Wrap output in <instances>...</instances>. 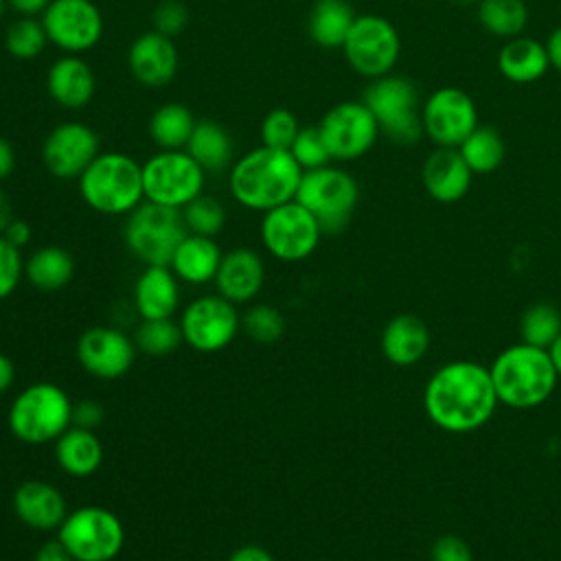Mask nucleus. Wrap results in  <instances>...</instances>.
<instances>
[{
	"label": "nucleus",
	"mask_w": 561,
	"mask_h": 561,
	"mask_svg": "<svg viewBox=\"0 0 561 561\" xmlns=\"http://www.w3.org/2000/svg\"><path fill=\"white\" fill-rule=\"evenodd\" d=\"M186 22H188V11L178 0H162L153 9V31H158L160 35H167L173 39L184 31Z\"/></svg>",
	"instance_id": "37998d69"
},
{
	"label": "nucleus",
	"mask_w": 561,
	"mask_h": 561,
	"mask_svg": "<svg viewBox=\"0 0 561 561\" xmlns=\"http://www.w3.org/2000/svg\"><path fill=\"white\" fill-rule=\"evenodd\" d=\"M550 66L546 46L530 37H511L497 57L500 72L513 83H530L546 75Z\"/></svg>",
	"instance_id": "cd10ccee"
},
{
	"label": "nucleus",
	"mask_w": 561,
	"mask_h": 561,
	"mask_svg": "<svg viewBox=\"0 0 561 561\" xmlns=\"http://www.w3.org/2000/svg\"><path fill=\"white\" fill-rule=\"evenodd\" d=\"M548 353H550V359H552V364H554L557 375L561 377V335L552 342V346L548 348Z\"/></svg>",
	"instance_id": "6e6d98bb"
},
{
	"label": "nucleus",
	"mask_w": 561,
	"mask_h": 561,
	"mask_svg": "<svg viewBox=\"0 0 561 561\" xmlns=\"http://www.w3.org/2000/svg\"><path fill=\"white\" fill-rule=\"evenodd\" d=\"M46 90L57 105L81 110L96 92V77L85 59L79 55H64L48 68Z\"/></svg>",
	"instance_id": "b1692460"
},
{
	"label": "nucleus",
	"mask_w": 561,
	"mask_h": 561,
	"mask_svg": "<svg viewBox=\"0 0 561 561\" xmlns=\"http://www.w3.org/2000/svg\"><path fill=\"white\" fill-rule=\"evenodd\" d=\"M136 344L116 327H90L77 342V359L81 368L103 381L123 377L136 359Z\"/></svg>",
	"instance_id": "a211bd4d"
},
{
	"label": "nucleus",
	"mask_w": 561,
	"mask_h": 561,
	"mask_svg": "<svg viewBox=\"0 0 561 561\" xmlns=\"http://www.w3.org/2000/svg\"><path fill=\"white\" fill-rule=\"evenodd\" d=\"M2 237H4L9 243H13L15 248L22 250V248L31 241V226H28L26 221L13 217V221L7 226V230L2 232Z\"/></svg>",
	"instance_id": "09e8293b"
},
{
	"label": "nucleus",
	"mask_w": 561,
	"mask_h": 561,
	"mask_svg": "<svg viewBox=\"0 0 561 561\" xmlns=\"http://www.w3.org/2000/svg\"><path fill=\"white\" fill-rule=\"evenodd\" d=\"M423 131L438 147H460L462 140L478 127L473 99L460 88L436 90L421 110Z\"/></svg>",
	"instance_id": "dca6fc26"
},
{
	"label": "nucleus",
	"mask_w": 561,
	"mask_h": 561,
	"mask_svg": "<svg viewBox=\"0 0 561 561\" xmlns=\"http://www.w3.org/2000/svg\"><path fill=\"white\" fill-rule=\"evenodd\" d=\"M180 329L184 344L199 353H217L232 344L241 331V316L237 305L219 294H204L193 298L182 316Z\"/></svg>",
	"instance_id": "f8f14e48"
},
{
	"label": "nucleus",
	"mask_w": 561,
	"mask_h": 561,
	"mask_svg": "<svg viewBox=\"0 0 561 561\" xmlns=\"http://www.w3.org/2000/svg\"><path fill=\"white\" fill-rule=\"evenodd\" d=\"M79 193L101 215H129L145 199L142 164L127 153H99L79 175Z\"/></svg>",
	"instance_id": "20e7f679"
},
{
	"label": "nucleus",
	"mask_w": 561,
	"mask_h": 561,
	"mask_svg": "<svg viewBox=\"0 0 561 561\" xmlns=\"http://www.w3.org/2000/svg\"><path fill=\"white\" fill-rule=\"evenodd\" d=\"M7 4L24 18H35V15L44 13V9L50 4V0H7Z\"/></svg>",
	"instance_id": "8fccbe9b"
},
{
	"label": "nucleus",
	"mask_w": 561,
	"mask_h": 561,
	"mask_svg": "<svg viewBox=\"0 0 561 561\" xmlns=\"http://www.w3.org/2000/svg\"><path fill=\"white\" fill-rule=\"evenodd\" d=\"M546 53H548L550 64H552L557 70H561V26H557V28L550 33V37H548V42H546Z\"/></svg>",
	"instance_id": "864d4df0"
},
{
	"label": "nucleus",
	"mask_w": 561,
	"mask_h": 561,
	"mask_svg": "<svg viewBox=\"0 0 561 561\" xmlns=\"http://www.w3.org/2000/svg\"><path fill=\"white\" fill-rule=\"evenodd\" d=\"M55 460L64 473L72 478H88L103 462L101 438L94 430L70 425L55 440Z\"/></svg>",
	"instance_id": "bb28decb"
},
{
	"label": "nucleus",
	"mask_w": 561,
	"mask_h": 561,
	"mask_svg": "<svg viewBox=\"0 0 561 561\" xmlns=\"http://www.w3.org/2000/svg\"><path fill=\"white\" fill-rule=\"evenodd\" d=\"M7 425L26 445L55 443L72 425V401L57 383H31L11 401Z\"/></svg>",
	"instance_id": "39448f33"
},
{
	"label": "nucleus",
	"mask_w": 561,
	"mask_h": 561,
	"mask_svg": "<svg viewBox=\"0 0 561 561\" xmlns=\"http://www.w3.org/2000/svg\"><path fill=\"white\" fill-rule=\"evenodd\" d=\"M458 151L473 173H491L504 160V140L493 127H476Z\"/></svg>",
	"instance_id": "473e14b6"
},
{
	"label": "nucleus",
	"mask_w": 561,
	"mask_h": 561,
	"mask_svg": "<svg viewBox=\"0 0 561 561\" xmlns=\"http://www.w3.org/2000/svg\"><path fill=\"white\" fill-rule=\"evenodd\" d=\"M33 561H75V559L70 557V552L55 537V539H50V541H46L37 548Z\"/></svg>",
	"instance_id": "de8ad7c7"
},
{
	"label": "nucleus",
	"mask_w": 561,
	"mask_h": 561,
	"mask_svg": "<svg viewBox=\"0 0 561 561\" xmlns=\"http://www.w3.org/2000/svg\"><path fill=\"white\" fill-rule=\"evenodd\" d=\"M46 42L48 37L42 20L35 18H18L4 33V48L15 59H35L44 50Z\"/></svg>",
	"instance_id": "e433bc0d"
},
{
	"label": "nucleus",
	"mask_w": 561,
	"mask_h": 561,
	"mask_svg": "<svg viewBox=\"0 0 561 561\" xmlns=\"http://www.w3.org/2000/svg\"><path fill=\"white\" fill-rule=\"evenodd\" d=\"M302 173L289 149L261 145L232 164L228 186L243 208L265 213L296 199Z\"/></svg>",
	"instance_id": "f03ea898"
},
{
	"label": "nucleus",
	"mask_w": 561,
	"mask_h": 561,
	"mask_svg": "<svg viewBox=\"0 0 561 561\" xmlns=\"http://www.w3.org/2000/svg\"><path fill=\"white\" fill-rule=\"evenodd\" d=\"M103 416H105L103 405L94 399H81V401L72 403V425H77V427L94 430L101 425Z\"/></svg>",
	"instance_id": "a18cd8bd"
},
{
	"label": "nucleus",
	"mask_w": 561,
	"mask_h": 561,
	"mask_svg": "<svg viewBox=\"0 0 561 561\" xmlns=\"http://www.w3.org/2000/svg\"><path fill=\"white\" fill-rule=\"evenodd\" d=\"M195 123L197 121L186 105L164 103L151 114L149 134L160 149H184Z\"/></svg>",
	"instance_id": "2f4dec72"
},
{
	"label": "nucleus",
	"mask_w": 561,
	"mask_h": 561,
	"mask_svg": "<svg viewBox=\"0 0 561 561\" xmlns=\"http://www.w3.org/2000/svg\"><path fill=\"white\" fill-rule=\"evenodd\" d=\"M489 370L497 401L522 410L543 403L559 379L548 348L530 346L526 342L504 348Z\"/></svg>",
	"instance_id": "7ed1b4c3"
},
{
	"label": "nucleus",
	"mask_w": 561,
	"mask_h": 561,
	"mask_svg": "<svg viewBox=\"0 0 561 561\" xmlns=\"http://www.w3.org/2000/svg\"><path fill=\"white\" fill-rule=\"evenodd\" d=\"M344 57L351 68L368 79L390 75L399 59L401 42L397 28L381 15H357L344 44Z\"/></svg>",
	"instance_id": "ddd939ff"
},
{
	"label": "nucleus",
	"mask_w": 561,
	"mask_h": 561,
	"mask_svg": "<svg viewBox=\"0 0 561 561\" xmlns=\"http://www.w3.org/2000/svg\"><path fill=\"white\" fill-rule=\"evenodd\" d=\"M322 237L316 217L296 199L263 213L261 241L265 250L285 263H296L313 254Z\"/></svg>",
	"instance_id": "9b49d317"
},
{
	"label": "nucleus",
	"mask_w": 561,
	"mask_h": 561,
	"mask_svg": "<svg viewBox=\"0 0 561 561\" xmlns=\"http://www.w3.org/2000/svg\"><path fill=\"white\" fill-rule=\"evenodd\" d=\"M362 101L373 112L379 131H383L394 145L410 147L421 138V134H425L419 90L408 77L386 75L375 79L366 88Z\"/></svg>",
	"instance_id": "0eeeda50"
},
{
	"label": "nucleus",
	"mask_w": 561,
	"mask_h": 561,
	"mask_svg": "<svg viewBox=\"0 0 561 561\" xmlns=\"http://www.w3.org/2000/svg\"><path fill=\"white\" fill-rule=\"evenodd\" d=\"M454 4H460V7H467V4H471L473 0H451Z\"/></svg>",
	"instance_id": "4d7b16f0"
},
{
	"label": "nucleus",
	"mask_w": 561,
	"mask_h": 561,
	"mask_svg": "<svg viewBox=\"0 0 561 561\" xmlns=\"http://www.w3.org/2000/svg\"><path fill=\"white\" fill-rule=\"evenodd\" d=\"M480 24L500 37H517L528 22V7L524 0H480Z\"/></svg>",
	"instance_id": "72a5a7b5"
},
{
	"label": "nucleus",
	"mask_w": 561,
	"mask_h": 561,
	"mask_svg": "<svg viewBox=\"0 0 561 561\" xmlns=\"http://www.w3.org/2000/svg\"><path fill=\"white\" fill-rule=\"evenodd\" d=\"M13 221V208L9 195L0 188V234L7 230V226Z\"/></svg>",
	"instance_id": "5fc2aeb1"
},
{
	"label": "nucleus",
	"mask_w": 561,
	"mask_h": 561,
	"mask_svg": "<svg viewBox=\"0 0 561 561\" xmlns=\"http://www.w3.org/2000/svg\"><path fill=\"white\" fill-rule=\"evenodd\" d=\"M184 151L208 173L224 171L232 160L230 134L210 118L197 121Z\"/></svg>",
	"instance_id": "7c9ffc66"
},
{
	"label": "nucleus",
	"mask_w": 561,
	"mask_h": 561,
	"mask_svg": "<svg viewBox=\"0 0 561 561\" xmlns=\"http://www.w3.org/2000/svg\"><path fill=\"white\" fill-rule=\"evenodd\" d=\"M241 331L259 344H274L285 333V318L272 305H252L241 316Z\"/></svg>",
	"instance_id": "58836bf2"
},
{
	"label": "nucleus",
	"mask_w": 561,
	"mask_h": 561,
	"mask_svg": "<svg viewBox=\"0 0 561 561\" xmlns=\"http://www.w3.org/2000/svg\"><path fill=\"white\" fill-rule=\"evenodd\" d=\"M140 320L171 318L180 307V278L169 265H145L131 289Z\"/></svg>",
	"instance_id": "5701e85b"
},
{
	"label": "nucleus",
	"mask_w": 561,
	"mask_h": 561,
	"mask_svg": "<svg viewBox=\"0 0 561 561\" xmlns=\"http://www.w3.org/2000/svg\"><path fill=\"white\" fill-rule=\"evenodd\" d=\"M357 199L355 178L331 164L305 171L296 191V202L316 217L322 234L342 232L355 213Z\"/></svg>",
	"instance_id": "423d86ee"
},
{
	"label": "nucleus",
	"mask_w": 561,
	"mask_h": 561,
	"mask_svg": "<svg viewBox=\"0 0 561 561\" xmlns=\"http://www.w3.org/2000/svg\"><path fill=\"white\" fill-rule=\"evenodd\" d=\"M184 342L180 322L171 318H156V320H140L134 333V344L140 353L151 357H162L173 353Z\"/></svg>",
	"instance_id": "c9c22d12"
},
{
	"label": "nucleus",
	"mask_w": 561,
	"mask_h": 561,
	"mask_svg": "<svg viewBox=\"0 0 561 561\" xmlns=\"http://www.w3.org/2000/svg\"><path fill=\"white\" fill-rule=\"evenodd\" d=\"M226 561H276V559L267 548L256 546V543H248V546H241V548L232 550Z\"/></svg>",
	"instance_id": "49530a36"
},
{
	"label": "nucleus",
	"mask_w": 561,
	"mask_h": 561,
	"mask_svg": "<svg viewBox=\"0 0 561 561\" xmlns=\"http://www.w3.org/2000/svg\"><path fill=\"white\" fill-rule=\"evenodd\" d=\"M333 160H355L377 140L379 125L364 101L333 105L318 125Z\"/></svg>",
	"instance_id": "4468645a"
},
{
	"label": "nucleus",
	"mask_w": 561,
	"mask_h": 561,
	"mask_svg": "<svg viewBox=\"0 0 561 561\" xmlns=\"http://www.w3.org/2000/svg\"><path fill=\"white\" fill-rule=\"evenodd\" d=\"M265 280L263 259L250 248H232L224 252L215 274L217 294L234 305L250 302L259 296Z\"/></svg>",
	"instance_id": "aec40b11"
},
{
	"label": "nucleus",
	"mask_w": 561,
	"mask_h": 561,
	"mask_svg": "<svg viewBox=\"0 0 561 561\" xmlns=\"http://www.w3.org/2000/svg\"><path fill=\"white\" fill-rule=\"evenodd\" d=\"M473 171L456 147H438L423 164L421 180L430 197L443 204L462 199L471 186Z\"/></svg>",
	"instance_id": "4be33fe9"
},
{
	"label": "nucleus",
	"mask_w": 561,
	"mask_h": 561,
	"mask_svg": "<svg viewBox=\"0 0 561 561\" xmlns=\"http://www.w3.org/2000/svg\"><path fill=\"white\" fill-rule=\"evenodd\" d=\"M15 517L33 530H57L68 515L64 493L44 480H26L13 493Z\"/></svg>",
	"instance_id": "412c9836"
},
{
	"label": "nucleus",
	"mask_w": 561,
	"mask_h": 561,
	"mask_svg": "<svg viewBox=\"0 0 561 561\" xmlns=\"http://www.w3.org/2000/svg\"><path fill=\"white\" fill-rule=\"evenodd\" d=\"M430 561H473L471 546L458 535H440L430 550Z\"/></svg>",
	"instance_id": "c03bdc74"
},
{
	"label": "nucleus",
	"mask_w": 561,
	"mask_h": 561,
	"mask_svg": "<svg viewBox=\"0 0 561 561\" xmlns=\"http://www.w3.org/2000/svg\"><path fill=\"white\" fill-rule=\"evenodd\" d=\"M182 217H184L186 230L191 234H202V237L219 234L226 224V210L219 204V199L204 193H199L195 199H191L182 208Z\"/></svg>",
	"instance_id": "4c0bfd02"
},
{
	"label": "nucleus",
	"mask_w": 561,
	"mask_h": 561,
	"mask_svg": "<svg viewBox=\"0 0 561 561\" xmlns=\"http://www.w3.org/2000/svg\"><path fill=\"white\" fill-rule=\"evenodd\" d=\"M289 153L294 156V160L300 164L302 171L327 167L333 160L318 127H302L296 134L294 142L289 147Z\"/></svg>",
	"instance_id": "ea45409f"
},
{
	"label": "nucleus",
	"mask_w": 561,
	"mask_h": 561,
	"mask_svg": "<svg viewBox=\"0 0 561 561\" xmlns=\"http://www.w3.org/2000/svg\"><path fill=\"white\" fill-rule=\"evenodd\" d=\"M430 348L427 324L412 313H399L381 331V353L394 366L416 364Z\"/></svg>",
	"instance_id": "a878e982"
},
{
	"label": "nucleus",
	"mask_w": 561,
	"mask_h": 561,
	"mask_svg": "<svg viewBox=\"0 0 561 561\" xmlns=\"http://www.w3.org/2000/svg\"><path fill=\"white\" fill-rule=\"evenodd\" d=\"M131 77L145 88H162L178 72V48L171 37L158 31L138 35L127 53Z\"/></svg>",
	"instance_id": "6ab92c4d"
},
{
	"label": "nucleus",
	"mask_w": 561,
	"mask_h": 561,
	"mask_svg": "<svg viewBox=\"0 0 561 561\" xmlns=\"http://www.w3.org/2000/svg\"><path fill=\"white\" fill-rule=\"evenodd\" d=\"M298 131V118L285 107H274L261 123V142L274 149H289Z\"/></svg>",
	"instance_id": "a19ab883"
},
{
	"label": "nucleus",
	"mask_w": 561,
	"mask_h": 561,
	"mask_svg": "<svg viewBox=\"0 0 561 561\" xmlns=\"http://www.w3.org/2000/svg\"><path fill=\"white\" fill-rule=\"evenodd\" d=\"M24 276L39 291L64 289L75 276V259L61 245L37 248L24 261Z\"/></svg>",
	"instance_id": "c756f323"
},
{
	"label": "nucleus",
	"mask_w": 561,
	"mask_h": 561,
	"mask_svg": "<svg viewBox=\"0 0 561 561\" xmlns=\"http://www.w3.org/2000/svg\"><path fill=\"white\" fill-rule=\"evenodd\" d=\"M497 403L491 370L469 359L440 366L423 392V408L430 421L454 434L482 427L493 416Z\"/></svg>",
	"instance_id": "f257e3e1"
},
{
	"label": "nucleus",
	"mask_w": 561,
	"mask_h": 561,
	"mask_svg": "<svg viewBox=\"0 0 561 561\" xmlns=\"http://www.w3.org/2000/svg\"><path fill=\"white\" fill-rule=\"evenodd\" d=\"M55 533L75 561H112L125 543L118 515L92 504L70 511Z\"/></svg>",
	"instance_id": "1a4fd4ad"
},
{
	"label": "nucleus",
	"mask_w": 561,
	"mask_h": 561,
	"mask_svg": "<svg viewBox=\"0 0 561 561\" xmlns=\"http://www.w3.org/2000/svg\"><path fill=\"white\" fill-rule=\"evenodd\" d=\"M188 234L182 210L142 202L125 221L123 239L127 250L145 265H169L175 248Z\"/></svg>",
	"instance_id": "6e6552de"
},
{
	"label": "nucleus",
	"mask_w": 561,
	"mask_h": 561,
	"mask_svg": "<svg viewBox=\"0 0 561 561\" xmlns=\"http://www.w3.org/2000/svg\"><path fill=\"white\" fill-rule=\"evenodd\" d=\"M13 167H15V153H13V147L9 145L7 138L0 136V182L7 180L11 173H13Z\"/></svg>",
	"instance_id": "3c124183"
},
{
	"label": "nucleus",
	"mask_w": 561,
	"mask_h": 561,
	"mask_svg": "<svg viewBox=\"0 0 561 561\" xmlns=\"http://www.w3.org/2000/svg\"><path fill=\"white\" fill-rule=\"evenodd\" d=\"M99 153L96 131L77 121L50 129L42 145V162L46 171L59 180H79Z\"/></svg>",
	"instance_id": "f3484780"
},
{
	"label": "nucleus",
	"mask_w": 561,
	"mask_h": 561,
	"mask_svg": "<svg viewBox=\"0 0 561 561\" xmlns=\"http://www.w3.org/2000/svg\"><path fill=\"white\" fill-rule=\"evenodd\" d=\"M206 171L182 149H162L142 164L145 199L184 208L204 191Z\"/></svg>",
	"instance_id": "9d476101"
},
{
	"label": "nucleus",
	"mask_w": 561,
	"mask_h": 561,
	"mask_svg": "<svg viewBox=\"0 0 561 561\" xmlns=\"http://www.w3.org/2000/svg\"><path fill=\"white\" fill-rule=\"evenodd\" d=\"M9 4H7V0H0V20H2V15H4V9H7Z\"/></svg>",
	"instance_id": "13d9d810"
},
{
	"label": "nucleus",
	"mask_w": 561,
	"mask_h": 561,
	"mask_svg": "<svg viewBox=\"0 0 561 561\" xmlns=\"http://www.w3.org/2000/svg\"><path fill=\"white\" fill-rule=\"evenodd\" d=\"M355 18L346 0H316L307 18V33L322 48H342Z\"/></svg>",
	"instance_id": "c85d7f7f"
},
{
	"label": "nucleus",
	"mask_w": 561,
	"mask_h": 561,
	"mask_svg": "<svg viewBox=\"0 0 561 561\" xmlns=\"http://www.w3.org/2000/svg\"><path fill=\"white\" fill-rule=\"evenodd\" d=\"M522 342L539 348H550L561 335V311L550 302H535L519 320Z\"/></svg>",
	"instance_id": "f704fd0d"
},
{
	"label": "nucleus",
	"mask_w": 561,
	"mask_h": 561,
	"mask_svg": "<svg viewBox=\"0 0 561 561\" xmlns=\"http://www.w3.org/2000/svg\"><path fill=\"white\" fill-rule=\"evenodd\" d=\"M24 276V259L20 248L0 234V300L9 298Z\"/></svg>",
	"instance_id": "79ce46f5"
},
{
	"label": "nucleus",
	"mask_w": 561,
	"mask_h": 561,
	"mask_svg": "<svg viewBox=\"0 0 561 561\" xmlns=\"http://www.w3.org/2000/svg\"><path fill=\"white\" fill-rule=\"evenodd\" d=\"M42 26L48 42L70 55L90 50L103 35V18L92 0H50Z\"/></svg>",
	"instance_id": "2eb2a0df"
},
{
	"label": "nucleus",
	"mask_w": 561,
	"mask_h": 561,
	"mask_svg": "<svg viewBox=\"0 0 561 561\" xmlns=\"http://www.w3.org/2000/svg\"><path fill=\"white\" fill-rule=\"evenodd\" d=\"M15 381V366L9 355L0 353V394H4Z\"/></svg>",
	"instance_id": "603ef678"
},
{
	"label": "nucleus",
	"mask_w": 561,
	"mask_h": 561,
	"mask_svg": "<svg viewBox=\"0 0 561 561\" xmlns=\"http://www.w3.org/2000/svg\"><path fill=\"white\" fill-rule=\"evenodd\" d=\"M221 248L215 237L186 234L175 248L169 267L173 274L188 285H206L215 280V274L221 263Z\"/></svg>",
	"instance_id": "393cba45"
}]
</instances>
